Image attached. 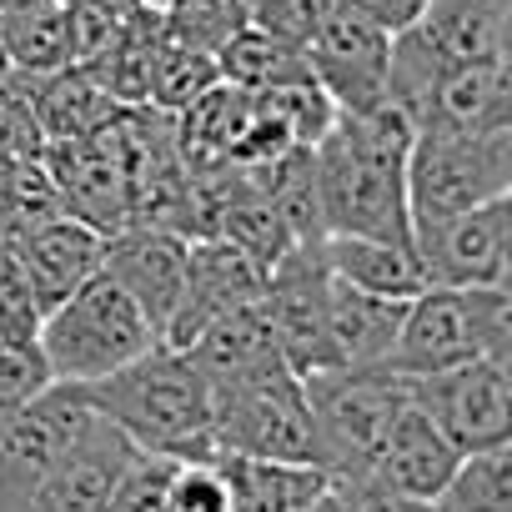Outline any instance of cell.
I'll return each instance as SVG.
<instances>
[{
    "label": "cell",
    "instance_id": "cell-19",
    "mask_svg": "<svg viewBox=\"0 0 512 512\" xmlns=\"http://www.w3.org/2000/svg\"><path fill=\"white\" fill-rule=\"evenodd\" d=\"M46 171L56 181L61 211L96 226L101 236L126 226V171L86 136V141H46Z\"/></svg>",
    "mask_w": 512,
    "mask_h": 512
},
{
    "label": "cell",
    "instance_id": "cell-25",
    "mask_svg": "<svg viewBox=\"0 0 512 512\" xmlns=\"http://www.w3.org/2000/svg\"><path fill=\"white\" fill-rule=\"evenodd\" d=\"M186 352H191V362L206 372V382L236 377V372H246V367H256V362L277 357L272 327H267V312H262V297L241 302V307H231V312H221V317H211Z\"/></svg>",
    "mask_w": 512,
    "mask_h": 512
},
{
    "label": "cell",
    "instance_id": "cell-29",
    "mask_svg": "<svg viewBox=\"0 0 512 512\" xmlns=\"http://www.w3.org/2000/svg\"><path fill=\"white\" fill-rule=\"evenodd\" d=\"M161 26H166L171 41L216 56L246 26V6H241V0H166V6H161Z\"/></svg>",
    "mask_w": 512,
    "mask_h": 512
},
{
    "label": "cell",
    "instance_id": "cell-16",
    "mask_svg": "<svg viewBox=\"0 0 512 512\" xmlns=\"http://www.w3.org/2000/svg\"><path fill=\"white\" fill-rule=\"evenodd\" d=\"M502 126H512V56L442 66L412 111V131H502Z\"/></svg>",
    "mask_w": 512,
    "mask_h": 512
},
{
    "label": "cell",
    "instance_id": "cell-12",
    "mask_svg": "<svg viewBox=\"0 0 512 512\" xmlns=\"http://www.w3.org/2000/svg\"><path fill=\"white\" fill-rule=\"evenodd\" d=\"M307 66L337 111L382 106L387 101V66H392V31L372 26L367 16L332 0L322 31L307 46Z\"/></svg>",
    "mask_w": 512,
    "mask_h": 512
},
{
    "label": "cell",
    "instance_id": "cell-1",
    "mask_svg": "<svg viewBox=\"0 0 512 512\" xmlns=\"http://www.w3.org/2000/svg\"><path fill=\"white\" fill-rule=\"evenodd\" d=\"M412 121L382 101L367 111H337L312 146V191L322 236L412 241L407 216V151Z\"/></svg>",
    "mask_w": 512,
    "mask_h": 512
},
{
    "label": "cell",
    "instance_id": "cell-20",
    "mask_svg": "<svg viewBox=\"0 0 512 512\" xmlns=\"http://www.w3.org/2000/svg\"><path fill=\"white\" fill-rule=\"evenodd\" d=\"M402 312L407 302L347 287L327 272V332H332L337 367H382L397 342Z\"/></svg>",
    "mask_w": 512,
    "mask_h": 512
},
{
    "label": "cell",
    "instance_id": "cell-33",
    "mask_svg": "<svg viewBox=\"0 0 512 512\" xmlns=\"http://www.w3.org/2000/svg\"><path fill=\"white\" fill-rule=\"evenodd\" d=\"M327 11H332V0H262V6L246 16V26H256V31H267V36L307 51L312 36L322 31Z\"/></svg>",
    "mask_w": 512,
    "mask_h": 512
},
{
    "label": "cell",
    "instance_id": "cell-37",
    "mask_svg": "<svg viewBox=\"0 0 512 512\" xmlns=\"http://www.w3.org/2000/svg\"><path fill=\"white\" fill-rule=\"evenodd\" d=\"M0 81H11V61H6V41H0Z\"/></svg>",
    "mask_w": 512,
    "mask_h": 512
},
{
    "label": "cell",
    "instance_id": "cell-24",
    "mask_svg": "<svg viewBox=\"0 0 512 512\" xmlns=\"http://www.w3.org/2000/svg\"><path fill=\"white\" fill-rule=\"evenodd\" d=\"M0 41H6L11 76H51L71 66L66 0H21V6L0 11Z\"/></svg>",
    "mask_w": 512,
    "mask_h": 512
},
{
    "label": "cell",
    "instance_id": "cell-17",
    "mask_svg": "<svg viewBox=\"0 0 512 512\" xmlns=\"http://www.w3.org/2000/svg\"><path fill=\"white\" fill-rule=\"evenodd\" d=\"M11 256L21 262L26 282L36 287L41 312H51L61 297H71L96 267H101V231L56 211L26 231L11 236Z\"/></svg>",
    "mask_w": 512,
    "mask_h": 512
},
{
    "label": "cell",
    "instance_id": "cell-23",
    "mask_svg": "<svg viewBox=\"0 0 512 512\" xmlns=\"http://www.w3.org/2000/svg\"><path fill=\"white\" fill-rule=\"evenodd\" d=\"M111 111H116V101L81 66H61L51 76H36L31 116H36V131L46 141H86L111 121Z\"/></svg>",
    "mask_w": 512,
    "mask_h": 512
},
{
    "label": "cell",
    "instance_id": "cell-39",
    "mask_svg": "<svg viewBox=\"0 0 512 512\" xmlns=\"http://www.w3.org/2000/svg\"><path fill=\"white\" fill-rule=\"evenodd\" d=\"M11 6H21V0H0V11H11Z\"/></svg>",
    "mask_w": 512,
    "mask_h": 512
},
{
    "label": "cell",
    "instance_id": "cell-36",
    "mask_svg": "<svg viewBox=\"0 0 512 512\" xmlns=\"http://www.w3.org/2000/svg\"><path fill=\"white\" fill-rule=\"evenodd\" d=\"M71 6H86V11H101V16H111V21H126L131 11L146 6V0H71Z\"/></svg>",
    "mask_w": 512,
    "mask_h": 512
},
{
    "label": "cell",
    "instance_id": "cell-6",
    "mask_svg": "<svg viewBox=\"0 0 512 512\" xmlns=\"http://www.w3.org/2000/svg\"><path fill=\"white\" fill-rule=\"evenodd\" d=\"M512 56V0H427L422 16L392 36L387 101L412 121L427 81L442 66Z\"/></svg>",
    "mask_w": 512,
    "mask_h": 512
},
{
    "label": "cell",
    "instance_id": "cell-5",
    "mask_svg": "<svg viewBox=\"0 0 512 512\" xmlns=\"http://www.w3.org/2000/svg\"><path fill=\"white\" fill-rule=\"evenodd\" d=\"M41 352H46V367L56 382H96L116 367H126L131 357H141L146 347H156V327L141 317V307L106 277V272H91L71 297H61L46 317H41V332H36Z\"/></svg>",
    "mask_w": 512,
    "mask_h": 512
},
{
    "label": "cell",
    "instance_id": "cell-30",
    "mask_svg": "<svg viewBox=\"0 0 512 512\" xmlns=\"http://www.w3.org/2000/svg\"><path fill=\"white\" fill-rule=\"evenodd\" d=\"M176 462L181 457L136 447V457L126 462V472L111 487L106 512H171V472H176Z\"/></svg>",
    "mask_w": 512,
    "mask_h": 512
},
{
    "label": "cell",
    "instance_id": "cell-28",
    "mask_svg": "<svg viewBox=\"0 0 512 512\" xmlns=\"http://www.w3.org/2000/svg\"><path fill=\"white\" fill-rule=\"evenodd\" d=\"M216 81H221V71H216V56H211V51H196V46H181V41L166 36V46H161V56H156V71H151V96H146V106L176 116V111H186L196 96H206Z\"/></svg>",
    "mask_w": 512,
    "mask_h": 512
},
{
    "label": "cell",
    "instance_id": "cell-26",
    "mask_svg": "<svg viewBox=\"0 0 512 512\" xmlns=\"http://www.w3.org/2000/svg\"><path fill=\"white\" fill-rule=\"evenodd\" d=\"M216 71L226 86H241V91H272V86H287V81H307L312 66H307V51L302 46H287L256 26H241L221 51H216Z\"/></svg>",
    "mask_w": 512,
    "mask_h": 512
},
{
    "label": "cell",
    "instance_id": "cell-9",
    "mask_svg": "<svg viewBox=\"0 0 512 512\" xmlns=\"http://www.w3.org/2000/svg\"><path fill=\"white\" fill-rule=\"evenodd\" d=\"M512 352H487L447 372L407 377L412 402L442 427L457 452H482L512 442Z\"/></svg>",
    "mask_w": 512,
    "mask_h": 512
},
{
    "label": "cell",
    "instance_id": "cell-4",
    "mask_svg": "<svg viewBox=\"0 0 512 512\" xmlns=\"http://www.w3.org/2000/svg\"><path fill=\"white\" fill-rule=\"evenodd\" d=\"M211 442L231 457L317 462V427L302 377L282 357H267L211 382Z\"/></svg>",
    "mask_w": 512,
    "mask_h": 512
},
{
    "label": "cell",
    "instance_id": "cell-38",
    "mask_svg": "<svg viewBox=\"0 0 512 512\" xmlns=\"http://www.w3.org/2000/svg\"><path fill=\"white\" fill-rule=\"evenodd\" d=\"M241 6H246V16H251V11H256V6H262V0H241Z\"/></svg>",
    "mask_w": 512,
    "mask_h": 512
},
{
    "label": "cell",
    "instance_id": "cell-3",
    "mask_svg": "<svg viewBox=\"0 0 512 512\" xmlns=\"http://www.w3.org/2000/svg\"><path fill=\"white\" fill-rule=\"evenodd\" d=\"M487 352H512L507 287H422L417 297H407V312L382 372L427 377Z\"/></svg>",
    "mask_w": 512,
    "mask_h": 512
},
{
    "label": "cell",
    "instance_id": "cell-10",
    "mask_svg": "<svg viewBox=\"0 0 512 512\" xmlns=\"http://www.w3.org/2000/svg\"><path fill=\"white\" fill-rule=\"evenodd\" d=\"M86 397L76 382H51L16 412H0V512H31L51 462L86 422Z\"/></svg>",
    "mask_w": 512,
    "mask_h": 512
},
{
    "label": "cell",
    "instance_id": "cell-32",
    "mask_svg": "<svg viewBox=\"0 0 512 512\" xmlns=\"http://www.w3.org/2000/svg\"><path fill=\"white\" fill-rule=\"evenodd\" d=\"M171 512H231V482L216 457H186L171 472Z\"/></svg>",
    "mask_w": 512,
    "mask_h": 512
},
{
    "label": "cell",
    "instance_id": "cell-31",
    "mask_svg": "<svg viewBox=\"0 0 512 512\" xmlns=\"http://www.w3.org/2000/svg\"><path fill=\"white\" fill-rule=\"evenodd\" d=\"M51 367H46V352L41 342H16V337H0V412H16L26 407L31 397H41L51 387Z\"/></svg>",
    "mask_w": 512,
    "mask_h": 512
},
{
    "label": "cell",
    "instance_id": "cell-22",
    "mask_svg": "<svg viewBox=\"0 0 512 512\" xmlns=\"http://www.w3.org/2000/svg\"><path fill=\"white\" fill-rule=\"evenodd\" d=\"M322 262L337 282L377 292V297H417L427 282L422 256L412 241H377V236H322Z\"/></svg>",
    "mask_w": 512,
    "mask_h": 512
},
{
    "label": "cell",
    "instance_id": "cell-35",
    "mask_svg": "<svg viewBox=\"0 0 512 512\" xmlns=\"http://www.w3.org/2000/svg\"><path fill=\"white\" fill-rule=\"evenodd\" d=\"M337 6H347V11H357V16H367L372 26H382V31H407L417 16H422V6L427 0H337Z\"/></svg>",
    "mask_w": 512,
    "mask_h": 512
},
{
    "label": "cell",
    "instance_id": "cell-34",
    "mask_svg": "<svg viewBox=\"0 0 512 512\" xmlns=\"http://www.w3.org/2000/svg\"><path fill=\"white\" fill-rule=\"evenodd\" d=\"M332 497H337V507H342V512H432V502L407 497V492H392V487L367 482V477L332 482Z\"/></svg>",
    "mask_w": 512,
    "mask_h": 512
},
{
    "label": "cell",
    "instance_id": "cell-2",
    "mask_svg": "<svg viewBox=\"0 0 512 512\" xmlns=\"http://www.w3.org/2000/svg\"><path fill=\"white\" fill-rule=\"evenodd\" d=\"M86 407L116 422L141 452L216 457L211 442V382L186 347H146L126 367L81 387Z\"/></svg>",
    "mask_w": 512,
    "mask_h": 512
},
{
    "label": "cell",
    "instance_id": "cell-15",
    "mask_svg": "<svg viewBox=\"0 0 512 512\" xmlns=\"http://www.w3.org/2000/svg\"><path fill=\"white\" fill-rule=\"evenodd\" d=\"M131 457H136V442L116 422H106L101 412H86L76 437L51 462L31 512H106L111 487Z\"/></svg>",
    "mask_w": 512,
    "mask_h": 512
},
{
    "label": "cell",
    "instance_id": "cell-18",
    "mask_svg": "<svg viewBox=\"0 0 512 512\" xmlns=\"http://www.w3.org/2000/svg\"><path fill=\"white\" fill-rule=\"evenodd\" d=\"M407 382V377H402ZM457 447L442 437V427L412 402V392H407V402L397 407V417L387 422V432H382V447H377V457H372V467H367V482H382V487H392V492H407V497H422V502H432L437 497V487L447 482V472L457 467Z\"/></svg>",
    "mask_w": 512,
    "mask_h": 512
},
{
    "label": "cell",
    "instance_id": "cell-40",
    "mask_svg": "<svg viewBox=\"0 0 512 512\" xmlns=\"http://www.w3.org/2000/svg\"><path fill=\"white\" fill-rule=\"evenodd\" d=\"M146 6H156V11H161V6H166V0H146Z\"/></svg>",
    "mask_w": 512,
    "mask_h": 512
},
{
    "label": "cell",
    "instance_id": "cell-21",
    "mask_svg": "<svg viewBox=\"0 0 512 512\" xmlns=\"http://www.w3.org/2000/svg\"><path fill=\"white\" fill-rule=\"evenodd\" d=\"M231 482V512H312L332 477L317 462H272V457H231L216 452Z\"/></svg>",
    "mask_w": 512,
    "mask_h": 512
},
{
    "label": "cell",
    "instance_id": "cell-14",
    "mask_svg": "<svg viewBox=\"0 0 512 512\" xmlns=\"http://www.w3.org/2000/svg\"><path fill=\"white\" fill-rule=\"evenodd\" d=\"M267 272L251 251H241L236 241L226 236H191V251H186V282H181V297H176V312L161 332L166 347H191L196 332L241 307V302H256L267 287Z\"/></svg>",
    "mask_w": 512,
    "mask_h": 512
},
{
    "label": "cell",
    "instance_id": "cell-13",
    "mask_svg": "<svg viewBox=\"0 0 512 512\" xmlns=\"http://www.w3.org/2000/svg\"><path fill=\"white\" fill-rule=\"evenodd\" d=\"M186 251H191V236L166 231V226H146V221H126V226L101 236V267L96 272H106L161 337L171 312H176L181 282H186Z\"/></svg>",
    "mask_w": 512,
    "mask_h": 512
},
{
    "label": "cell",
    "instance_id": "cell-8",
    "mask_svg": "<svg viewBox=\"0 0 512 512\" xmlns=\"http://www.w3.org/2000/svg\"><path fill=\"white\" fill-rule=\"evenodd\" d=\"M312 427H317V467L332 482L367 477L387 422L407 402V382L382 367H327L302 377Z\"/></svg>",
    "mask_w": 512,
    "mask_h": 512
},
{
    "label": "cell",
    "instance_id": "cell-11",
    "mask_svg": "<svg viewBox=\"0 0 512 512\" xmlns=\"http://www.w3.org/2000/svg\"><path fill=\"white\" fill-rule=\"evenodd\" d=\"M412 246L432 287H507L512 267V196L412 226Z\"/></svg>",
    "mask_w": 512,
    "mask_h": 512
},
{
    "label": "cell",
    "instance_id": "cell-7",
    "mask_svg": "<svg viewBox=\"0 0 512 512\" xmlns=\"http://www.w3.org/2000/svg\"><path fill=\"white\" fill-rule=\"evenodd\" d=\"M512 196V126L502 131H417L407 151L412 226Z\"/></svg>",
    "mask_w": 512,
    "mask_h": 512
},
{
    "label": "cell",
    "instance_id": "cell-27",
    "mask_svg": "<svg viewBox=\"0 0 512 512\" xmlns=\"http://www.w3.org/2000/svg\"><path fill=\"white\" fill-rule=\"evenodd\" d=\"M432 512H512V442L462 452L437 487Z\"/></svg>",
    "mask_w": 512,
    "mask_h": 512
}]
</instances>
